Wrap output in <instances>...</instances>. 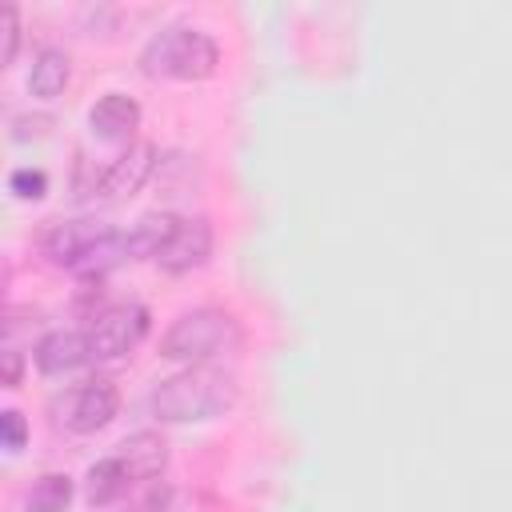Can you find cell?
<instances>
[{
	"mask_svg": "<svg viewBox=\"0 0 512 512\" xmlns=\"http://www.w3.org/2000/svg\"><path fill=\"white\" fill-rule=\"evenodd\" d=\"M236 404V380L224 368L212 364H192L168 380L156 384L152 392V412L168 424H188V420H212Z\"/></svg>",
	"mask_w": 512,
	"mask_h": 512,
	"instance_id": "1",
	"label": "cell"
},
{
	"mask_svg": "<svg viewBox=\"0 0 512 512\" xmlns=\"http://www.w3.org/2000/svg\"><path fill=\"white\" fill-rule=\"evenodd\" d=\"M216 40L196 28H160L144 52L140 68L144 76H176V80H204L216 72Z\"/></svg>",
	"mask_w": 512,
	"mask_h": 512,
	"instance_id": "2",
	"label": "cell"
},
{
	"mask_svg": "<svg viewBox=\"0 0 512 512\" xmlns=\"http://www.w3.org/2000/svg\"><path fill=\"white\" fill-rule=\"evenodd\" d=\"M240 344V328L228 312L220 308H192L184 312L160 340V356L168 360H188V364H204L228 348Z\"/></svg>",
	"mask_w": 512,
	"mask_h": 512,
	"instance_id": "3",
	"label": "cell"
},
{
	"mask_svg": "<svg viewBox=\"0 0 512 512\" xmlns=\"http://www.w3.org/2000/svg\"><path fill=\"white\" fill-rule=\"evenodd\" d=\"M148 336V308L144 304H112L92 316L88 344L96 360H120Z\"/></svg>",
	"mask_w": 512,
	"mask_h": 512,
	"instance_id": "4",
	"label": "cell"
},
{
	"mask_svg": "<svg viewBox=\"0 0 512 512\" xmlns=\"http://www.w3.org/2000/svg\"><path fill=\"white\" fill-rule=\"evenodd\" d=\"M116 408H120L116 384L104 380V376H96V380H88V384H80V388H72V392L64 396V404H60V424L72 428V432H100L104 424H112Z\"/></svg>",
	"mask_w": 512,
	"mask_h": 512,
	"instance_id": "5",
	"label": "cell"
},
{
	"mask_svg": "<svg viewBox=\"0 0 512 512\" xmlns=\"http://www.w3.org/2000/svg\"><path fill=\"white\" fill-rule=\"evenodd\" d=\"M108 232H112V228L100 224V220H56V224L44 228L40 252H44L52 264H60V268H76V264L84 260V252H88L96 240H104Z\"/></svg>",
	"mask_w": 512,
	"mask_h": 512,
	"instance_id": "6",
	"label": "cell"
},
{
	"mask_svg": "<svg viewBox=\"0 0 512 512\" xmlns=\"http://www.w3.org/2000/svg\"><path fill=\"white\" fill-rule=\"evenodd\" d=\"M208 256H212V224H208L204 216H184V220L176 224L172 240L160 248L156 264H160L164 272H176V276H180V272L200 268Z\"/></svg>",
	"mask_w": 512,
	"mask_h": 512,
	"instance_id": "7",
	"label": "cell"
},
{
	"mask_svg": "<svg viewBox=\"0 0 512 512\" xmlns=\"http://www.w3.org/2000/svg\"><path fill=\"white\" fill-rule=\"evenodd\" d=\"M152 172H156V144L136 140V144H128V148L108 164V172L100 176V192H104V196H116V200L136 196V192L148 184Z\"/></svg>",
	"mask_w": 512,
	"mask_h": 512,
	"instance_id": "8",
	"label": "cell"
},
{
	"mask_svg": "<svg viewBox=\"0 0 512 512\" xmlns=\"http://www.w3.org/2000/svg\"><path fill=\"white\" fill-rule=\"evenodd\" d=\"M36 368L40 372H48V376H60V372H72V368H80L88 356H92V344H88V336L84 332H48L40 344H36Z\"/></svg>",
	"mask_w": 512,
	"mask_h": 512,
	"instance_id": "9",
	"label": "cell"
},
{
	"mask_svg": "<svg viewBox=\"0 0 512 512\" xmlns=\"http://www.w3.org/2000/svg\"><path fill=\"white\" fill-rule=\"evenodd\" d=\"M116 456H120V464L128 468L132 480H152L168 464V444H164L160 432H132V436L120 440Z\"/></svg>",
	"mask_w": 512,
	"mask_h": 512,
	"instance_id": "10",
	"label": "cell"
},
{
	"mask_svg": "<svg viewBox=\"0 0 512 512\" xmlns=\"http://www.w3.org/2000/svg\"><path fill=\"white\" fill-rule=\"evenodd\" d=\"M88 124L100 140H128L132 128L140 124V104L132 96H120V92H108L96 100V108L88 112Z\"/></svg>",
	"mask_w": 512,
	"mask_h": 512,
	"instance_id": "11",
	"label": "cell"
},
{
	"mask_svg": "<svg viewBox=\"0 0 512 512\" xmlns=\"http://www.w3.org/2000/svg\"><path fill=\"white\" fill-rule=\"evenodd\" d=\"M176 216L172 212H144L124 236H128V252H132V260H144V256H160V248L172 240V232H176Z\"/></svg>",
	"mask_w": 512,
	"mask_h": 512,
	"instance_id": "12",
	"label": "cell"
},
{
	"mask_svg": "<svg viewBox=\"0 0 512 512\" xmlns=\"http://www.w3.org/2000/svg\"><path fill=\"white\" fill-rule=\"evenodd\" d=\"M68 76H72L68 52H64V48H40L36 60H32V72H28V88H32V96L52 100V96L64 92Z\"/></svg>",
	"mask_w": 512,
	"mask_h": 512,
	"instance_id": "13",
	"label": "cell"
},
{
	"mask_svg": "<svg viewBox=\"0 0 512 512\" xmlns=\"http://www.w3.org/2000/svg\"><path fill=\"white\" fill-rule=\"evenodd\" d=\"M128 484H132L128 468L120 464V456H112V460H96V464L88 468V484H84V492H88V500L100 508V504L120 500V496L128 492Z\"/></svg>",
	"mask_w": 512,
	"mask_h": 512,
	"instance_id": "14",
	"label": "cell"
},
{
	"mask_svg": "<svg viewBox=\"0 0 512 512\" xmlns=\"http://www.w3.org/2000/svg\"><path fill=\"white\" fill-rule=\"evenodd\" d=\"M72 504V480L64 472H44L28 492V512H64Z\"/></svg>",
	"mask_w": 512,
	"mask_h": 512,
	"instance_id": "15",
	"label": "cell"
},
{
	"mask_svg": "<svg viewBox=\"0 0 512 512\" xmlns=\"http://www.w3.org/2000/svg\"><path fill=\"white\" fill-rule=\"evenodd\" d=\"M8 188H12L20 200H40V196L48 192V176H44L40 168H16V172L8 176Z\"/></svg>",
	"mask_w": 512,
	"mask_h": 512,
	"instance_id": "16",
	"label": "cell"
},
{
	"mask_svg": "<svg viewBox=\"0 0 512 512\" xmlns=\"http://www.w3.org/2000/svg\"><path fill=\"white\" fill-rule=\"evenodd\" d=\"M0 32H4V64H12L20 48V12L12 4L0 8Z\"/></svg>",
	"mask_w": 512,
	"mask_h": 512,
	"instance_id": "17",
	"label": "cell"
},
{
	"mask_svg": "<svg viewBox=\"0 0 512 512\" xmlns=\"http://www.w3.org/2000/svg\"><path fill=\"white\" fill-rule=\"evenodd\" d=\"M52 128V116L48 112H24V116H16L12 120V140H40L44 132Z\"/></svg>",
	"mask_w": 512,
	"mask_h": 512,
	"instance_id": "18",
	"label": "cell"
},
{
	"mask_svg": "<svg viewBox=\"0 0 512 512\" xmlns=\"http://www.w3.org/2000/svg\"><path fill=\"white\" fill-rule=\"evenodd\" d=\"M0 432H4V448L16 452L24 444V436H28V424H24V416L16 408H8V412H0Z\"/></svg>",
	"mask_w": 512,
	"mask_h": 512,
	"instance_id": "19",
	"label": "cell"
},
{
	"mask_svg": "<svg viewBox=\"0 0 512 512\" xmlns=\"http://www.w3.org/2000/svg\"><path fill=\"white\" fill-rule=\"evenodd\" d=\"M20 368H24L20 352H16V348H8V352H4V384H8V388H16V384H20Z\"/></svg>",
	"mask_w": 512,
	"mask_h": 512,
	"instance_id": "20",
	"label": "cell"
},
{
	"mask_svg": "<svg viewBox=\"0 0 512 512\" xmlns=\"http://www.w3.org/2000/svg\"><path fill=\"white\" fill-rule=\"evenodd\" d=\"M168 504V488H152V496H148V512H156V508H164Z\"/></svg>",
	"mask_w": 512,
	"mask_h": 512,
	"instance_id": "21",
	"label": "cell"
}]
</instances>
